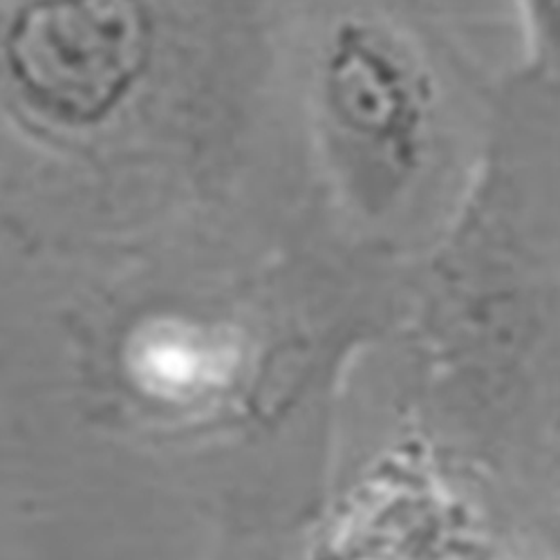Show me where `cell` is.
<instances>
[{
    "mask_svg": "<svg viewBox=\"0 0 560 560\" xmlns=\"http://www.w3.org/2000/svg\"><path fill=\"white\" fill-rule=\"evenodd\" d=\"M153 55L147 0H16L0 10V90L57 132L115 119L147 81Z\"/></svg>",
    "mask_w": 560,
    "mask_h": 560,
    "instance_id": "obj_1",
    "label": "cell"
},
{
    "mask_svg": "<svg viewBox=\"0 0 560 560\" xmlns=\"http://www.w3.org/2000/svg\"><path fill=\"white\" fill-rule=\"evenodd\" d=\"M320 106L357 164L372 209L397 205L422 177L431 151L433 90L406 45L386 27L348 19L320 59Z\"/></svg>",
    "mask_w": 560,
    "mask_h": 560,
    "instance_id": "obj_2",
    "label": "cell"
},
{
    "mask_svg": "<svg viewBox=\"0 0 560 560\" xmlns=\"http://www.w3.org/2000/svg\"><path fill=\"white\" fill-rule=\"evenodd\" d=\"M540 444L542 448L538 457V485L540 500L545 504V516L553 536V547L545 549L560 558V417L547 427Z\"/></svg>",
    "mask_w": 560,
    "mask_h": 560,
    "instance_id": "obj_3",
    "label": "cell"
},
{
    "mask_svg": "<svg viewBox=\"0 0 560 560\" xmlns=\"http://www.w3.org/2000/svg\"><path fill=\"white\" fill-rule=\"evenodd\" d=\"M525 10L545 48L560 52V0H525Z\"/></svg>",
    "mask_w": 560,
    "mask_h": 560,
    "instance_id": "obj_4",
    "label": "cell"
},
{
    "mask_svg": "<svg viewBox=\"0 0 560 560\" xmlns=\"http://www.w3.org/2000/svg\"><path fill=\"white\" fill-rule=\"evenodd\" d=\"M482 560H560V558H556L540 545L518 542V545H504V547L489 549Z\"/></svg>",
    "mask_w": 560,
    "mask_h": 560,
    "instance_id": "obj_5",
    "label": "cell"
}]
</instances>
